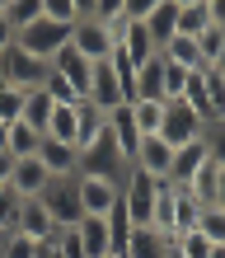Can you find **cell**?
<instances>
[{"label":"cell","mask_w":225,"mask_h":258,"mask_svg":"<svg viewBox=\"0 0 225 258\" xmlns=\"http://www.w3.org/2000/svg\"><path fill=\"white\" fill-rule=\"evenodd\" d=\"M38 141H42V132L19 117V122H10V132H5V155L10 160H28V155H38Z\"/></svg>","instance_id":"20"},{"label":"cell","mask_w":225,"mask_h":258,"mask_svg":"<svg viewBox=\"0 0 225 258\" xmlns=\"http://www.w3.org/2000/svg\"><path fill=\"white\" fill-rule=\"evenodd\" d=\"M0 5H5V0H0Z\"/></svg>","instance_id":"52"},{"label":"cell","mask_w":225,"mask_h":258,"mask_svg":"<svg viewBox=\"0 0 225 258\" xmlns=\"http://www.w3.org/2000/svg\"><path fill=\"white\" fill-rule=\"evenodd\" d=\"M160 56L169 66H178V71H206V61H202V52H197V38H169L160 47Z\"/></svg>","instance_id":"19"},{"label":"cell","mask_w":225,"mask_h":258,"mask_svg":"<svg viewBox=\"0 0 225 258\" xmlns=\"http://www.w3.org/2000/svg\"><path fill=\"white\" fill-rule=\"evenodd\" d=\"M127 169H131V164L113 150V141H108V136H103V141L89 150V155H80V174H94V178H113V183H122V178H127Z\"/></svg>","instance_id":"9"},{"label":"cell","mask_w":225,"mask_h":258,"mask_svg":"<svg viewBox=\"0 0 225 258\" xmlns=\"http://www.w3.org/2000/svg\"><path fill=\"white\" fill-rule=\"evenodd\" d=\"M206 28H211V19H206V5H183L174 19V38H202Z\"/></svg>","instance_id":"25"},{"label":"cell","mask_w":225,"mask_h":258,"mask_svg":"<svg viewBox=\"0 0 225 258\" xmlns=\"http://www.w3.org/2000/svg\"><path fill=\"white\" fill-rule=\"evenodd\" d=\"M75 239H80L85 258H108V253H113L108 216H80V221H75Z\"/></svg>","instance_id":"14"},{"label":"cell","mask_w":225,"mask_h":258,"mask_svg":"<svg viewBox=\"0 0 225 258\" xmlns=\"http://www.w3.org/2000/svg\"><path fill=\"white\" fill-rule=\"evenodd\" d=\"M75 108H80V103H56V108H52V117H47V127H42V136L75 146Z\"/></svg>","instance_id":"23"},{"label":"cell","mask_w":225,"mask_h":258,"mask_svg":"<svg viewBox=\"0 0 225 258\" xmlns=\"http://www.w3.org/2000/svg\"><path fill=\"white\" fill-rule=\"evenodd\" d=\"M38 258H56V249H52V244H42V249H38Z\"/></svg>","instance_id":"46"},{"label":"cell","mask_w":225,"mask_h":258,"mask_svg":"<svg viewBox=\"0 0 225 258\" xmlns=\"http://www.w3.org/2000/svg\"><path fill=\"white\" fill-rule=\"evenodd\" d=\"M24 99H28V89L0 85V122H19L24 117Z\"/></svg>","instance_id":"30"},{"label":"cell","mask_w":225,"mask_h":258,"mask_svg":"<svg viewBox=\"0 0 225 258\" xmlns=\"http://www.w3.org/2000/svg\"><path fill=\"white\" fill-rule=\"evenodd\" d=\"M141 99H150V103H164V56L155 52L145 66H136V94H131V103H141Z\"/></svg>","instance_id":"18"},{"label":"cell","mask_w":225,"mask_h":258,"mask_svg":"<svg viewBox=\"0 0 225 258\" xmlns=\"http://www.w3.org/2000/svg\"><path fill=\"white\" fill-rule=\"evenodd\" d=\"M75 5V19H94V0H70Z\"/></svg>","instance_id":"42"},{"label":"cell","mask_w":225,"mask_h":258,"mask_svg":"<svg viewBox=\"0 0 225 258\" xmlns=\"http://www.w3.org/2000/svg\"><path fill=\"white\" fill-rule=\"evenodd\" d=\"M206 160H211V146H206V136H202V141L178 146V150H174V164H169V183H174V188H188V183H192V174H197Z\"/></svg>","instance_id":"10"},{"label":"cell","mask_w":225,"mask_h":258,"mask_svg":"<svg viewBox=\"0 0 225 258\" xmlns=\"http://www.w3.org/2000/svg\"><path fill=\"white\" fill-rule=\"evenodd\" d=\"M19 211H24V197L5 183V188H0V235H14V230H19Z\"/></svg>","instance_id":"28"},{"label":"cell","mask_w":225,"mask_h":258,"mask_svg":"<svg viewBox=\"0 0 225 258\" xmlns=\"http://www.w3.org/2000/svg\"><path fill=\"white\" fill-rule=\"evenodd\" d=\"M85 103H89V108H99V113H113L117 103H127V99H122V85H117L113 61H94V71H89V89H85Z\"/></svg>","instance_id":"7"},{"label":"cell","mask_w":225,"mask_h":258,"mask_svg":"<svg viewBox=\"0 0 225 258\" xmlns=\"http://www.w3.org/2000/svg\"><path fill=\"white\" fill-rule=\"evenodd\" d=\"M206 19L211 28H225V0H206Z\"/></svg>","instance_id":"41"},{"label":"cell","mask_w":225,"mask_h":258,"mask_svg":"<svg viewBox=\"0 0 225 258\" xmlns=\"http://www.w3.org/2000/svg\"><path fill=\"white\" fill-rule=\"evenodd\" d=\"M108 258H122V253H108Z\"/></svg>","instance_id":"50"},{"label":"cell","mask_w":225,"mask_h":258,"mask_svg":"<svg viewBox=\"0 0 225 258\" xmlns=\"http://www.w3.org/2000/svg\"><path fill=\"white\" fill-rule=\"evenodd\" d=\"M38 202L47 207V216L56 221V230H75V221H80V192H75V174H70V178H52V183L38 192Z\"/></svg>","instance_id":"3"},{"label":"cell","mask_w":225,"mask_h":258,"mask_svg":"<svg viewBox=\"0 0 225 258\" xmlns=\"http://www.w3.org/2000/svg\"><path fill=\"white\" fill-rule=\"evenodd\" d=\"M206 258H225V244H211V253H206Z\"/></svg>","instance_id":"47"},{"label":"cell","mask_w":225,"mask_h":258,"mask_svg":"<svg viewBox=\"0 0 225 258\" xmlns=\"http://www.w3.org/2000/svg\"><path fill=\"white\" fill-rule=\"evenodd\" d=\"M47 71H56L61 80H70V85H75V94L85 99V89H89V71H94V61H85V56H80V52H75L70 42H66V47L52 56V66H47Z\"/></svg>","instance_id":"16"},{"label":"cell","mask_w":225,"mask_h":258,"mask_svg":"<svg viewBox=\"0 0 225 258\" xmlns=\"http://www.w3.org/2000/svg\"><path fill=\"white\" fill-rule=\"evenodd\" d=\"M183 80H188V71H178V66H169V61H164V103L183 94Z\"/></svg>","instance_id":"38"},{"label":"cell","mask_w":225,"mask_h":258,"mask_svg":"<svg viewBox=\"0 0 225 258\" xmlns=\"http://www.w3.org/2000/svg\"><path fill=\"white\" fill-rule=\"evenodd\" d=\"M220 47H225V28H206V33L197 38V52H202V61H206V71H211V61L220 56Z\"/></svg>","instance_id":"35"},{"label":"cell","mask_w":225,"mask_h":258,"mask_svg":"<svg viewBox=\"0 0 225 258\" xmlns=\"http://www.w3.org/2000/svg\"><path fill=\"white\" fill-rule=\"evenodd\" d=\"M220 127H225V117H220Z\"/></svg>","instance_id":"51"},{"label":"cell","mask_w":225,"mask_h":258,"mask_svg":"<svg viewBox=\"0 0 225 258\" xmlns=\"http://www.w3.org/2000/svg\"><path fill=\"white\" fill-rule=\"evenodd\" d=\"M206 103H211V122L225 117V75L206 71Z\"/></svg>","instance_id":"34"},{"label":"cell","mask_w":225,"mask_h":258,"mask_svg":"<svg viewBox=\"0 0 225 258\" xmlns=\"http://www.w3.org/2000/svg\"><path fill=\"white\" fill-rule=\"evenodd\" d=\"M70 28L75 24H52V19H33L28 28H19L14 33V47L28 52V56H38L42 66H52V56L70 42Z\"/></svg>","instance_id":"1"},{"label":"cell","mask_w":225,"mask_h":258,"mask_svg":"<svg viewBox=\"0 0 225 258\" xmlns=\"http://www.w3.org/2000/svg\"><path fill=\"white\" fill-rule=\"evenodd\" d=\"M70 47L80 52L85 61H108V56H113V28L103 24V19H75Z\"/></svg>","instance_id":"5"},{"label":"cell","mask_w":225,"mask_h":258,"mask_svg":"<svg viewBox=\"0 0 225 258\" xmlns=\"http://www.w3.org/2000/svg\"><path fill=\"white\" fill-rule=\"evenodd\" d=\"M42 19H52V24H75V5H70V0H42Z\"/></svg>","instance_id":"36"},{"label":"cell","mask_w":225,"mask_h":258,"mask_svg":"<svg viewBox=\"0 0 225 258\" xmlns=\"http://www.w3.org/2000/svg\"><path fill=\"white\" fill-rule=\"evenodd\" d=\"M38 249H42V244H33V239L19 235V230L0 239V258H38Z\"/></svg>","instance_id":"32"},{"label":"cell","mask_w":225,"mask_h":258,"mask_svg":"<svg viewBox=\"0 0 225 258\" xmlns=\"http://www.w3.org/2000/svg\"><path fill=\"white\" fill-rule=\"evenodd\" d=\"M197 216H202V202L188 188H174V225H178V235L197 230Z\"/></svg>","instance_id":"24"},{"label":"cell","mask_w":225,"mask_h":258,"mask_svg":"<svg viewBox=\"0 0 225 258\" xmlns=\"http://www.w3.org/2000/svg\"><path fill=\"white\" fill-rule=\"evenodd\" d=\"M10 42H14V28L5 24V14H0V52H5V47H10Z\"/></svg>","instance_id":"44"},{"label":"cell","mask_w":225,"mask_h":258,"mask_svg":"<svg viewBox=\"0 0 225 258\" xmlns=\"http://www.w3.org/2000/svg\"><path fill=\"white\" fill-rule=\"evenodd\" d=\"M211 207L225 211V169H220V178H216V202H211Z\"/></svg>","instance_id":"45"},{"label":"cell","mask_w":225,"mask_h":258,"mask_svg":"<svg viewBox=\"0 0 225 258\" xmlns=\"http://www.w3.org/2000/svg\"><path fill=\"white\" fill-rule=\"evenodd\" d=\"M164 239L150 230V225H131V235H127V249H122V258H164Z\"/></svg>","instance_id":"22"},{"label":"cell","mask_w":225,"mask_h":258,"mask_svg":"<svg viewBox=\"0 0 225 258\" xmlns=\"http://www.w3.org/2000/svg\"><path fill=\"white\" fill-rule=\"evenodd\" d=\"M42 80H47V66L38 61V56L19 52L10 42L5 52H0V85H14V89H38Z\"/></svg>","instance_id":"4"},{"label":"cell","mask_w":225,"mask_h":258,"mask_svg":"<svg viewBox=\"0 0 225 258\" xmlns=\"http://www.w3.org/2000/svg\"><path fill=\"white\" fill-rule=\"evenodd\" d=\"M103 136H108V113L80 103V108H75V155H89Z\"/></svg>","instance_id":"12"},{"label":"cell","mask_w":225,"mask_h":258,"mask_svg":"<svg viewBox=\"0 0 225 258\" xmlns=\"http://www.w3.org/2000/svg\"><path fill=\"white\" fill-rule=\"evenodd\" d=\"M5 132H10V122H0V150H5Z\"/></svg>","instance_id":"49"},{"label":"cell","mask_w":225,"mask_h":258,"mask_svg":"<svg viewBox=\"0 0 225 258\" xmlns=\"http://www.w3.org/2000/svg\"><path fill=\"white\" fill-rule=\"evenodd\" d=\"M206 127H211V122H202L183 99H169V103H164V117H160V141L178 150V146H188V141H202Z\"/></svg>","instance_id":"2"},{"label":"cell","mask_w":225,"mask_h":258,"mask_svg":"<svg viewBox=\"0 0 225 258\" xmlns=\"http://www.w3.org/2000/svg\"><path fill=\"white\" fill-rule=\"evenodd\" d=\"M0 14H5V24L19 33V28H28L33 19H42V0H5Z\"/></svg>","instance_id":"27"},{"label":"cell","mask_w":225,"mask_h":258,"mask_svg":"<svg viewBox=\"0 0 225 258\" xmlns=\"http://www.w3.org/2000/svg\"><path fill=\"white\" fill-rule=\"evenodd\" d=\"M47 183H52V174L38 164V155H28V160H14V169H10V188L19 192V197H38Z\"/></svg>","instance_id":"17"},{"label":"cell","mask_w":225,"mask_h":258,"mask_svg":"<svg viewBox=\"0 0 225 258\" xmlns=\"http://www.w3.org/2000/svg\"><path fill=\"white\" fill-rule=\"evenodd\" d=\"M160 0H122V19H145Z\"/></svg>","instance_id":"40"},{"label":"cell","mask_w":225,"mask_h":258,"mask_svg":"<svg viewBox=\"0 0 225 258\" xmlns=\"http://www.w3.org/2000/svg\"><path fill=\"white\" fill-rule=\"evenodd\" d=\"M19 235H28L33 244H52L56 235V221L47 216V207L38 202V197H24V211H19Z\"/></svg>","instance_id":"13"},{"label":"cell","mask_w":225,"mask_h":258,"mask_svg":"<svg viewBox=\"0 0 225 258\" xmlns=\"http://www.w3.org/2000/svg\"><path fill=\"white\" fill-rule=\"evenodd\" d=\"M10 169H14V160L5 155V150H0V188H5V183H10Z\"/></svg>","instance_id":"43"},{"label":"cell","mask_w":225,"mask_h":258,"mask_svg":"<svg viewBox=\"0 0 225 258\" xmlns=\"http://www.w3.org/2000/svg\"><path fill=\"white\" fill-rule=\"evenodd\" d=\"M131 117H136V132H141V136H160L164 103H150V99H141V103H131Z\"/></svg>","instance_id":"29"},{"label":"cell","mask_w":225,"mask_h":258,"mask_svg":"<svg viewBox=\"0 0 225 258\" xmlns=\"http://www.w3.org/2000/svg\"><path fill=\"white\" fill-rule=\"evenodd\" d=\"M75 192H80V216H108L113 202L122 197V183L94 174H75Z\"/></svg>","instance_id":"6"},{"label":"cell","mask_w":225,"mask_h":258,"mask_svg":"<svg viewBox=\"0 0 225 258\" xmlns=\"http://www.w3.org/2000/svg\"><path fill=\"white\" fill-rule=\"evenodd\" d=\"M174 5H178V10H183V5H206V0H174Z\"/></svg>","instance_id":"48"},{"label":"cell","mask_w":225,"mask_h":258,"mask_svg":"<svg viewBox=\"0 0 225 258\" xmlns=\"http://www.w3.org/2000/svg\"><path fill=\"white\" fill-rule=\"evenodd\" d=\"M136 164L141 174H150V178H160V183H169V164H174V146H164L160 136H145L141 141V150H136Z\"/></svg>","instance_id":"15"},{"label":"cell","mask_w":225,"mask_h":258,"mask_svg":"<svg viewBox=\"0 0 225 258\" xmlns=\"http://www.w3.org/2000/svg\"><path fill=\"white\" fill-rule=\"evenodd\" d=\"M197 230H202L206 239H211V244H225V211H220V207H202Z\"/></svg>","instance_id":"31"},{"label":"cell","mask_w":225,"mask_h":258,"mask_svg":"<svg viewBox=\"0 0 225 258\" xmlns=\"http://www.w3.org/2000/svg\"><path fill=\"white\" fill-rule=\"evenodd\" d=\"M38 164H42L52 178H70V174H80V155H75V146L52 141V136H42V141H38Z\"/></svg>","instance_id":"11"},{"label":"cell","mask_w":225,"mask_h":258,"mask_svg":"<svg viewBox=\"0 0 225 258\" xmlns=\"http://www.w3.org/2000/svg\"><path fill=\"white\" fill-rule=\"evenodd\" d=\"M0 239H5V235H0Z\"/></svg>","instance_id":"53"},{"label":"cell","mask_w":225,"mask_h":258,"mask_svg":"<svg viewBox=\"0 0 225 258\" xmlns=\"http://www.w3.org/2000/svg\"><path fill=\"white\" fill-rule=\"evenodd\" d=\"M108 141H113V150L122 155L127 164L136 160V150H141V141L145 136L136 132V117H131V103H117V108L108 113Z\"/></svg>","instance_id":"8"},{"label":"cell","mask_w":225,"mask_h":258,"mask_svg":"<svg viewBox=\"0 0 225 258\" xmlns=\"http://www.w3.org/2000/svg\"><path fill=\"white\" fill-rule=\"evenodd\" d=\"M174 19H178V5H174V0H160V5L155 10H150L145 14V33H150V42H155V47H164V42H169L174 38Z\"/></svg>","instance_id":"21"},{"label":"cell","mask_w":225,"mask_h":258,"mask_svg":"<svg viewBox=\"0 0 225 258\" xmlns=\"http://www.w3.org/2000/svg\"><path fill=\"white\" fill-rule=\"evenodd\" d=\"M52 108H56V103H52V94H47L42 85L28 89V99H24V122L42 132V127H47V117H52Z\"/></svg>","instance_id":"26"},{"label":"cell","mask_w":225,"mask_h":258,"mask_svg":"<svg viewBox=\"0 0 225 258\" xmlns=\"http://www.w3.org/2000/svg\"><path fill=\"white\" fill-rule=\"evenodd\" d=\"M52 249H56V258H85L80 239H75V230H61V235L52 239Z\"/></svg>","instance_id":"37"},{"label":"cell","mask_w":225,"mask_h":258,"mask_svg":"<svg viewBox=\"0 0 225 258\" xmlns=\"http://www.w3.org/2000/svg\"><path fill=\"white\" fill-rule=\"evenodd\" d=\"M94 19H103V24L122 19V0H94Z\"/></svg>","instance_id":"39"},{"label":"cell","mask_w":225,"mask_h":258,"mask_svg":"<svg viewBox=\"0 0 225 258\" xmlns=\"http://www.w3.org/2000/svg\"><path fill=\"white\" fill-rule=\"evenodd\" d=\"M174 249L183 253V258H206V253H211V239H206L202 230H188V235L174 239Z\"/></svg>","instance_id":"33"}]
</instances>
